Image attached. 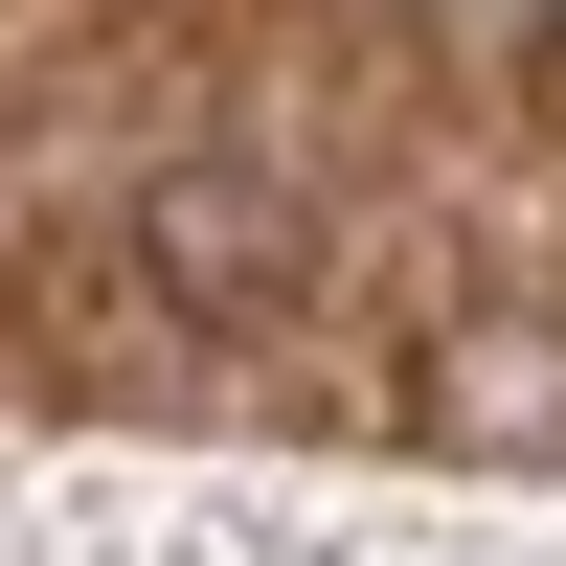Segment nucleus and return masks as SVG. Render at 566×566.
<instances>
[{"label": "nucleus", "mask_w": 566, "mask_h": 566, "mask_svg": "<svg viewBox=\"0 0 566 566\" xmlns=\"http://www.w3.org/2000/svg\"><path fill=\"white\" fill-rule=\"evenodd\" d=\"M453 431H566V363L544 340H476V363H453Z\"/></svg>", "instance_id": "nucleus-2"}, {"label": "nucleus", "mask_w": 566, "mask_h": 566, "mask_svg": "<svg viewBox=\"0 0 566 566\" xmlns=\"http://www.w3.org/2000/svg\"><path fill=\"white\" fill-rule=\"evenodd\" d=\"M159 272H181V295H272V272H295V205H272V181H227V159H181L159 181Z\"/></svg>", "instance_id": "nucleus-1"}]
</instances>
